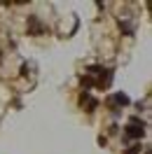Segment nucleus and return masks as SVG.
I'll use <instances>...</instances> for the list:
<instances>
[{"instance_id": "20e7f679", "label": "nucleus", "mask_w": 152, "mask_h": 154, "mask_svg": "<svg viewBox=\"0 0 152 154\" xmlns=\"http://www.w3.org/2000/svg\"><path fill=\"white\" fill-rule=\"evenodd\" d=\"M82 84H84V87H94L96 82H94V77H89V75H84V77H82Z\"/></svg>"}, {"instance_id": "f257e3e1", "label": "nucleus", "mask_w": 152, "mask_h": 154, "mask_svg": "<svg viewBox=\"0 0 152 154\" xmlns=\"http://www.w3.org/2000/svg\"><path fill=\"white\" fill-rule=\"evenodd\" d=\"M124 135H126V138H133V140H141L143 135H145V122H143L141 117H131L129 124H126Z\"/></svg>"}, {"instance_id": "39448f33", "label": "nucleus", "mask_w": 152, "mask_h": 154, "mask_svg": "<svg viewBox=\"0 0 152 154\" xmlns=\"http://www.w3.org/2000/svg\"><path fill=\"white\" fill-rule=\"evenodd\" d=\"M0 58H2V56H0Z\"/></svg>"}, {"instance_id": "7ed1b4c3", "label": "nucleus", "mask_w": 152, "mask_h": 154, "mask_svg": "<svg viewBox=\"0 0 152 154\" xmlns=\"http://www.w3.org/2000/svg\"><path fill=\"white\" fill-rule=\"evenodd\" d=\"M141 149H143V145H141V143H136V145H131V147H129L124 154H141Z\"/></svg>"}, {"instance_id": "f03ea898", "label": "nucleus", "mask_w": 152, "mask_h": 154, "mask_svg": "<svg viewBox=\"0 0 152 154\" xmlns=\"http://www.w3.org/2000/svg\"><path fill=\"white\" fill-rule=\"evenodd\" d=\"M28 33H30V35H40V33H45V26L40 23L38 17H28Z\"/></svg>"}]
</instances>
